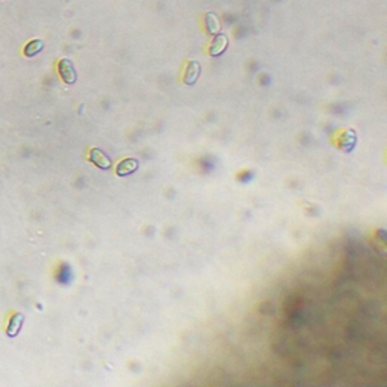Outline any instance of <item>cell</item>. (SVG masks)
I'll list each match as a JSON object with an SVG mask.
<instances>
[{
    "instance_id": "ba28073f",
    "label": "cell",
    "mask_w": 387,
    "mask_h": 387,
    "mask_svg": "<svg viewBox=\"0 0 387 387\" xmlns=\"http://www.w3.org/2000/svg\"><path fill=\"white\" fill-rule=\"evenodd\" d=\"M206 23H208V30L210 32V34H216L218 32V29H220V20H218V17L215 16V14H208V17H206Z\"/></svg>"
},
{
    "instance_id": "3957f363",
    "label": "cell",
    "mask_w": 387,
    "mask_h": 387,
    "mask_svg": "<svg viewBox=\"0 0 387 387\" xmlns=\"http://www.w3.org/2000/svg\"><path fill=\"white\" fill-rule=\"evenodd\" d=\"M200 73H202V67H200V64L197 60L188 62L186 73H184V78H183L184 84L186 85H194V84L197 82V79L200 78Z\"/></svg>"
},
{
    "instance_id": "6da1fadb",
    "label": "cell",
    "mask_w": 387,
    "mask_h": 387,
    "mask_svg": "<svg viewBox=\"0 0 387 387\" xmlns=\"http://www.w3.org/2000/svg\"><path fill=\"white\" fill-rule=\"evenodd\" d=\"M58 72L60 79L66 82L67 85H73L78 80V74H76V68L73 66V62L70 59H60L58 64Z\"/></svg>"
},
{
    "instance_id": "277c9868",
    "label": "cell",
    "mask_w": 387,
    "mask_h": 387,
    "mask_svg": "<svg viewBox=\"0 0 387 387\" xmlns=\"http://www.w3.org/2000/svg\"><path fill=\"white\" fill-rule=\"evenodd\" d=\"M140 166V162L136 159H124L116 165V176L120 177H126V176H130L134 174Z\"/></svg>"
},
{
    "instance_id": "5b68a950",
    "label": "cell",
    "mask_w": 387,
    "mask_h": 387,
    "mask_svg": "<svg viewBox=\"0 0 387 387\" xmlns=\"http://www.w3.org/2000/svg\"><path fill=\"white\" fill-rule=\"evenodd\" d=\"M23 322H24V314H22V313L12 314V318L10 319V324L6 327V334L10 338H16L23 327Z\"/></svg>"
},
{
    "instance_id": "52a82bcc",
    "label": "cell",
    "mask_w": 387,
    "mask_h": 387,
    "mask_svg": "<svg viewBox=\"0 0 387 387\" xmlns=\"http://www.w3.org/2000/svg\"><path fill=\"white\" fill-rule=\"evenodd\" d=\"M42 48H44L42 40H32L30 42H28V44L24 46L23 53H24V56H28V58H34V56H36L40 52H42Z\"/></svg>"
},
{
    "instance_id": "8992f818",
    "label": "cell",
    "mask_w": 387,
    "mask_h": 387,
    "mask_svg": "<svg viewBox=\"0 0 387 387\" xmlns=\"http://www.w3.org/2000/svg\"><path fill=\"white\" fill-rule=\"evenodd\" d=\"M227 44H228V40H227L226 35H216V36L214 38L212 44H210L209 53H210L212 56H220V54H222V53L226 52Z\"/></svg>"
},
{
    "instance_id": "7a4b0ae2",
    "label": "cell",
    "mask_w": 387,
    "mask_h": 387,
    "mask_svg": "<svg viewBox=\"0 0 387 387\" xmlns=\"http://www.w3.org/2000/svg\"><path fill=\"white\" fill-rule=\"evenodd\" d=\"M88 159H90L94 165H97L98 168H102V170H110V166H112L110 159H109L102 150H98V148H91L90 153H88Z\"/></svg>"
}]
</instances>
